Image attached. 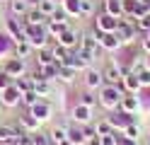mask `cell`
I'll return each mask as SVG.
<instances>
[{
    "label": "cell",
    "mask_w": 150,
    "mask_h": 145,
    "mask_svg": "<svg viewBox=\"0 0 150 145\" xmlns=\"http://www.w3.org/2000/svg\"><path fill=\"white\" fill-rule=\"evenodd\" d=\"M102 85H104L102 73L95 70V68H87V70H85V87H87V90H102Z\"/></svg>",
    "instance_id": "8fae6325"
},
{
    "label": "cell",
    "mask_w": 150,
    "mask_h": 145,
    "mask_svg": "<svg viewBox=\"0 0 150 145\" xmlns=\"http://www.w3.org/2000/svg\"><path fill=\"white\" fill-rule=\"evenodd\" d=\"M107 121L111 123V128H114V131H124L128 123H133V114H126V111H121V109H114V111L107 116Z\"/></svg>",
    "instance_id": "5b68a950"
},
{
    "label": "cell",
    "mask_w": 150,
    "mask_h": 145,
    "mask_svg": "<svg viewBox=\"0 0 150 145\" xmlns=\"http://www.w3.org/2000/svg\"><path fill=\"white\" fill-rule=\"evenodd\" d=\"M73 121H75V123H80V126L92 123V109L78 102V106H73Z\"/></svg>",
    "instance_id": "30bf717a"
},
{
    "label": "cell",
    "mask_w": 150,
    "mask_h": 145,
    "mask_svg": "<svg viewBox=\"0 0 150 145\" xmlns=\"http://www.w3.org/2000/svg\"><path fill=\"white\" fill-rule=\"evenodd\" d=\"M80 104H85V106H90V109H92V106L97 104V97L87 90V92H82V94H80Z\"/></svg>",
    "instance_id": "8d00e7d4"
},
{
    "label": "cell",
    "mask_w": 150,
    "mask_h": 145,
    "mask_svg": "<svg viewBox=\"0 0 150 145\" xmlns=\"http://www.w3.org/2000/svg\"><path fill=\"white\" fill-rule=\"evenodd\" d=\"M12 145H32V133H17Z\"/></svg>",
    "instance_id": "f35d334b"
},
{
    "label": "cell",
    "mask_w": 150,
    "mask_h": 145,
    "mask_svg": "<svg viewBox=\"0 0 150 145\" xmlns=\"http://www.w3.org/2000/svg\"><path fill=\"white\" fill-rule=\"evenodd\" d=\"M99 143L102 145H116V131L109 133V135H99Z\"/></svg>",
    "instance_id": "b9f144b4"
},
{
    "label": "cell",
    "mask_w": 150,
    "mask_h": 145,
    "mask_svg": "<svg viewBox=\"0 0 150 145\" xmlns=\"http://www.w3.org/2000/svg\"><path fill=\"white\" fill-rule=\"evenodd\" d=\"M32 145H51L49 133H32Z\"/></svg>",
    "instance_id": "e575fe53"
},
{
    "label": "cell",
    "mask_w": 150,
    "mask_h": 145,
    "mask_svg": "<svg viewBox=\"0 0 150 145\" xmlns=\"http://www.w3.org/2000/svg\"><path fill=\"white\" fill-rule=\"evenodd\" d=\"M99 46L104 48V51H119L121 41H119V36L114 32H111V34H99Z\"/></svg>",
    "instance_id": "5bb4252c"
},
{
    "label": "cell",
    "mask_w": 150,
    "mask_h": 145,
    "mask_svg": "<svg viewBox=\"0 0 150 145\" xmlns=\"http://www.w3.org/2000/svg\"><path fill=\"white\" fill-rule=\"evenodd\" d=\"M68 140L73 145H85V135H82V126H70L68 128Z\"/></svg>",
    "instance_id": "603a6c76"
},
{
    "label": "cell",
    "mask_w": 150,
    "mask_h": 145,
    "mask_svg": "<svg viewBox=\"0 0 150 145\" xmlns=\"http://www.w3.org/2000/svg\"><path fill=\"white\" fill-rule=\"evenodd\" d=\"M12 51H15V56L17 58H29L32 56V44L29 41H15V46H12Z\"/></svg>",
    "instance_id": "44dd1931"
},
{
    "label": "cell",
    "mask_w": 150,
    "mask_h": 145,
    "mask_svg": "<svg viewBox=\"0 0 150 145\" xmlns=\"http://www.w3.org/2000/svg\"><path fill=\"white\" fill-rule=\"evenodd\" d=\"M49 63H53V53H51V46H44V48H39L36 65H49Z\"/></svg>",
    "instance_id": "f1b7e54d"
},
{
    "label": "cell",
    "mask_w": 150,
    "mask_h": 145,
    "mask_svg": "<svg viewBox=\"0 0 150 145\" xmlns=\"http://www.w3.org/2000/svg\"><path fill=\"white\" fill-rule=\"evenodd\" d=\"M119 109L126 111V114H136V111L140 109V99H138L136 94H124V99H121Z\"/></svg>",
    "instance_id": "9a60e30c"
},
{
    "label": "cell",
    "mask_w": 150,
    "mask_h": 145,
    "mask_svg": "<svg viewBox=\"0 0 150 145\" xmlns=\"http://www.w3.org/2000/svg\"><path fill=\"white\" fill-rule=\"evenodd\" d=\"M121 90L126 94H136L140 90V82H138V75L136 73H124V80H121Z\"/></svg>",
    "instance_id": "7c38bea8"
},
{
    "label": "cell",
    "mask_w": 150,
    "mask_h": 145,
    "mask_svg": "<svg viewBox=\"0 0 150 145\" xmlns=\"http://www.w3.org/2000/svg\"><path fill=\"white\" fill-rule=\"evenodd\" d=\"M63 10L73 17H80V0H63Z\"/></svg>",
    "instance_id": "4dcf8cb0"
},
{
    "label": "cell",
    "mask_w": 150,
    "mask_h": 145,
    "mask_svg": "<svg viewBox=\"0 0 150 145\" xmlns=\"http://www.w3.org/2000/svg\"><path fill=\"white\" fill-rule=\"evenodd\" d=\"M3 73L7 75V77H12V80H15V77H22L24 75V61H22V58H10V61H7V63H3Z\"/></svg>",
    "instance_id": "8992f818"
},
{
    "label": "cell",
    "mask_w": 150,
    "mask_h": 145,
    "mask_svg": "<svg viewBox=\"0 0 150 145\" xmlns=\"http://www.w3.org/2000/svg\"><path fill=\"white\" fill-rule=\"evenodd\" d=\"M12 85H15V87H17V90H20L22 94H24V92H29L32 87H34V82H32V77H29V75H22V77H15V80H12Z\"/></svg>",
    "instance_id": "d4e9b609"
},
{
    "label": "cell",
    "mask_w": 150,
    "mask_h": 145,
    "mask_svg": "<svg viewBox=\"0 0 150 145\" xmlns=\"http://www.w3.org/2000/svg\"><path fill=\"white\" fill-rule=\"evenodd\" d=\"M140 51L150 56V32H145V34H143V39H140Z\"/></svg>",
    "instance_id": "60d3db41"
},
{
    "label": "cell",
    "mask_w": 150,
    "mask_h": 145,
    "mask_svg": "<svg viewBox=\"0 0 150 145\" xmlns=\"http://www.w3.org/2000/svg\"><path fill=\"white\" fill-rule=\"evenodd\" d=\"M121 133H124L128 140H136V143H138V138H140V126L133 121V123H128V126H126V128L121 131Z\"/></svg>",
    "instance_id": "f546056e"
},
{
    "label": "cell",
    "mask_w": 150,
    "mask_h": 145,
    "mask_svg": "<svg viewBox=\"0 0 150 145\" xmlns=\"http://www.w3.org/2000/svg\"><path fill=\"white\" fill-rule=\"evenodd\" d=\"M29 114L41 123V121H46V119H51V104L46 102V99H39L34 106H29Z\"/></svg>",
    "instance_id": "52a82bcc"
},
{
    "label": "cell",
    "mask_w": 150,
    "mask_h": 145,
    "mask_svg": "<svg viewBox=\"0 0 150 145\" xmlns=\"http://www.w3.org/2000/svg\"><path fill=\"white\" fill-rule=\"evenodd\" d=\"M95 128H97V135H109V133H114V128H111V123L107 119H102L95 123Z\"/></svg>",
    "instance_id": "1f68e13d"
},
{
    "label": "cell",
    "mask_w": 150,
    "mask_h": 145,
    "mask_svg": "<svg viewBox=\"0 0 150 145\" xmlns=\"http://www.w3.org/2000/svg\"><path fill=\"white\" fill-rule=\"evenodd\" d=\"M145 145H150V133H148V135H145Z\"/></svg>",
    "instance_id": "7dc6e473"
},
{
    "label": "cell",
    "mask_w": 150,
    "mask_h": 145,
    "mask_svg": "<svg viewBox=\"0 0 150 145\" xmlns=\"http://www.w3.org/2000/svg\"><path fill=\"white\" fill-rule=\"evenodd\" d=\"M27 3H29V7H36V5L41 3V0H27Z\"/></svg>",
    "instance_id": "f6af8a7d"
},
{
    "label": "cell",
    "mask_w": 150,
    "mask_h": 145,
    "mask_svg": "<svg viewBox=\"0 0 150 145\" xmlns=\"http://www.w3.org/2000/svg\"><path fill=\"white\" fill-rule=\"evenodd\" d=\"M65 29H68V24H65V22H56V19H49V22H46V34L53 36V39H58Z\"/></svg>",
    "instance_id": "e0dca14e"
},
{
    "label": "cell",
    "mask_w": 150,
    "mask_h": 145,
    "mask_svg": "<svg viewBox=\"0 0 150 145\" xmlns=\"http://www.w3.org/2000/svg\"><path fill=\"white\" fill-rule=\"evenodd\" d=\"M102 77H104V85H121V80H124V70L119 68L116 61H109L104 65V70H102Z\"/></svg>",
    "instance_id": "277c9868"
},
{
    "label": "cell",
    "mask_w": 150,
    "mask_h": 145,
    "mask_svg": "<svg viewBox=\"0 0 150 145\" xmlns=\"http://www.w3.org/2000/svg\"><path fill=\"white\" fill-rule=\"evenodd\" d=\"M104 12H109L111 17L121 19L124 17V0H104Z\"/></svg>",
    "instance_id": "2e32d148"
},
{
    "label": "cell",
    "mask_w": 150,
    "mask_h": 145,
    "mask_svg": "<svg viewBox=\"0 0 150 145\" xmlns=\"http://www.w3.org/2000/svg\"><path fill=\"white\" fill-rule=\"evenodd\" d=\"M24 19L29 24H46V22H49V17H44L39 7H29V12L24 15Z\"/></svg>",
    "instance_id": "d6986e66"
},
{
    "label": "cell",
    "mask_w": 150,
    "mask_h": 145,
    "mask_svg": "<svg viewBox=\"0 0 150 145\" xmlns=\"http://www.w3.org/2000/svg\"><path fill=\"white\" fill-rule=\"evenodd\" d=\"M58 145H73V143H70V140H68V138H65V140H61V143H58Z\"/></svg>",
    "instance_id": "bcb514c9"
},
{
    "label": "cell",
    "mask_w": 150,
    "mask_h": 145,
    "mask_svg": "<svg viewBox=\"0 0 150 145\" xmlns=\"http://www.w3.org/2000/svg\"><path fill=\"white\" fill-rule=\"evenodd\" d=\"M7 32H10L12 36V41H27L24 39V29H22V19L20 17H15V19H7Z\"/></svg>",
    "instance_id": "4fadbf2b"
},
{
    "label": "cell",
    "mask_w": 150,
    "mask_h": 145,
    "mask_svg": "<svg viewBox=\"0 0 150 145\" xmlns=\"http://www.w3.org/2000/svg\"><path fill=\"white\" fill-rule=\"evenodd\" d=\"M49 19H56V22H68V12H65L63 7H58V10H56V12H53Z\"/></svg>",
    "instance_id": "ab89813d"
},
{
    "label": "cell",
    "mask_w": 150,
    "mask_h": 145,
    "mask_svg": "<svg viewBox=\"0 0 150 145\" xmlns=\"http://www.w3.org/2000/svg\"><path fill=\"white\" fill-rule=\"evenodd\" d=\"M17 138L15 126H0V143H12Z\"/></svg>",
    "instance_id": "83f0119b"
},
{
    "label": "cell",
    "mask_w": 150,
    "mask_h": 145,
    "mask_svg": "<svg viewBox=\"0 0 150 145\" xmlns=\"http://www.w3.org/2000/svg\"><path fill=\"white\" fill-rule=\"evenodd\" d=\"M10 12L15 17H24L29 12V3H27V0H10Z\"/></svg>",
    "instance_id": "ffe728a7"
},
{
    "label": "cell",
    "mask_w": 150,
    "mask_h": 145,
    "mask_svg": "<svg viewBox=\"0 0 150 145\" xmlns=\"http://www.w3.org/2000/svg\"><path fill=\"white\" fill-rule=\"evenodd\" d=\"M49 138H51V143H53V145H58L61 140L68 138V126H56V128L49 133Z\"/></svg>",
    "instance_id": "cb8c5ba5"
},
{
    "label": "cell",
    "mask_w": 150,
    "mask_h": 145,
    "mask_svg": "<svg viewBox=\"0 0 150 145\" xmlns=\"http://www.w3.org/2000/svg\"><path fill=\"white\" fill-rule=\"evenodd\" d=\"M116 145H136V140H128L126 135H116Z\"/></svg>",
    "instance_id": "ee69618b"
},
{
    "label": "cell",
    "mask_w": 150,
    "mask_h": 145,
    "mask_svg": "<svg viewBox=\"0 0 150 145\" xmlns=\"http://www.w3.org/2000/svg\"><path fill=\"white\" fill-rule=\"evenodd\" d=\"M75 75H78V70L70 68V65H61V68H58V80L65 82V85H73V82H75Z\"/></svg>",
    "instance_id": "ac0fdd59"
},
{
    "label": "cell",
    "mask_w": 150,
    "mask_h": 145,
    "mask_svg": "<svg viewBox=\"0 0 150 145\" xmlns=\"http://www.w3.org/2000/svg\"><path fill=\"white\" fill-rule=\"evenodd\" d=\"M56 41H58L61 46H65L68 51H73L75 46H80V34L75 32V29H70V27H68V29H65V32H63L58 39H56Z\"/></svg>",
    "instance_id": "ba28073f"
},
{
    "label": "cell",
    "mask_w": 150,
    "mask_h": 145,
    "mask_svg": "<svg viewBox=\"0 0 150 145\" xmlns=\"http://www.w3.org/2000/svg\"><path fill=\"white\" fill-rule=\"evenodd\" d=\"M119 36V41L121 44H133L136 39H138V27H136V19L133 17H121L119 19V24H116V32Z\"/></svg>",
    "instance_id": "7a4b0ae2"
},
{
    "label": "cell",
    "mask_w": 150,
    "mask_h": 145,
    "mask_svg": "<svg viewBox=\"0 0 150 145\" xmlns=\"http://www.w3.org/2000/svg\"><path fill=\"white\" fill-rule=\"evenodd\" d=\"M56 3H58V0H56Z\"/></svg>",
    "instance_id": "681fc988"
},
{
    "label": "cell",
    "mask_w": 150,
    "mask_h": 145,
    "mask_svg": "<svg viewBox=\"0 0 150 145\" xmlns=\"http://www.w3.org/2000/svg\"><path fill=\"white\" fill-rule=\"evenodd\" d=\"M136 27H138V32H140V34L150 32V12H145L140 19H136Z\"/></svg>",
    "instance_id": "d6a6232c"
},
{
    "label": "cell",
    "mask_w": 150,
    "mask_h": 145,
    "mask_svg": "<svg viewBox=\"0 0 150 145\" xmlns=\"http://www.w3.org/2000/svg\"><path fill=\"white\" fill-rule=\"evenodd\" d=\"M32 90H34L36 94H39L41 99H46V97L51 94V82H49V80H36V82H34V87H32Z\"/></svg>",
    "instance_id": "484cf974"
},
{
    "label": "cell",
    "mask_w": 150,
    "mask_h": 145,
    "mask_svg": "<svg viewBox=\"0 0 150 145\" xmlns=\"http://www.w3.org/2000/svg\"><path fill=\"white\" fill-rule=\"evenodd\" d=\"M124 94L126 92L121 90V85H102L99 97H97V104L102 106V109H107V111H114V109H119Z\"/></svg>",
    "instance_id": "6da1fadb"
},
{
    "label": "cell",
    "mask_w": 150,
    "mask_h": 145,
    "mask_svg": "<svg viewBox=\"0 0 150 145\" xmlns=\"http://www.w3.org/2000/svg\"><path fill=\"white\" fill-rule=\"evenodd\" d=\"M116 24H119L116 17H111L109 12H102L95 19V32L97 34H111V32H116Z\"/></svg>",
    "instance_id": "3957f363"
},
{
    "label": "cell",
    "mask_w": 150,
    "mask_h": 145,
    "mask_svg": "<svg viewBox=\"0 0 150 145\" xmlns=\"http://www.w3.org/2000/svg\"><path fill=\"white\" fill-rule=\"evenodd\" d=\"M12 85V77H7L5 73H3V68H0V92L5 90V87H10Z\"/></svg>",
    "instance_id": "7bdbcfd3"
},
{
    "label": "cell",
    "mask_w": 150,
    "mask_h": 145,
    "mask_svg": "<svg viewBox=\"0 0 150 145\" xmlns=\"http://www.w3.org/2000/svg\"><path fill=\"white\" fill-rule=\"evenodd\" d=\"M0 109H3V97H0Z\"/></svg>",
    "instance_id": "c3c4849f"
},
{
    "label": "cell",
    "mask_w": 150,
    "mask_h": 145,
    "mask_svg": "<svg viewBox=\"0 0 150 145\" xmlns=\"http://www.w3.org/2000/svg\"><path fill=\"white\" fill-rule=\"evenodd\" d=\"M17 123H20V126H22V128H24L27 133H36V128H39V121H36L32 114H27V116H20V121H17Z\"/></svg>",
    "instance_id": "7402d4cb"
},
{
    "label": "cell",
    "mask_w": 150,
    "mask_h": 145,
    "mask_svg": "<svg viewBox=\"0 0 150 145\" xmlns=\"http://www.w3.org/2000/svg\"><path fill=\"white\" fill-rule=\"evenodd\" d=\"M95 12V0H80V17Z\"/></svg>",
    "instance_id": "d590c367"
},
{
    "label": "cell",
    "mask_w": 150,
    "mask_h": 145,
    "mask_svg": "<svg viewBox=\"0 0 150 145\" xmlns=\"http://www.w3.org/2000/svg\"><path fill=\"white\" fill-rule=\"evenodd\" d=\"M138 75V82H140V87H150V68H143L140 73H136Z\"/></svg>",
    "instance_id": "74e56055"
},
{
    "label": "cell",
    "mask_w": 150,
    "mask_h": 145,
    "mask_svg": "<svg viewBox=\"0 0 150 145\" xmlns=\"http://www.w3.org/2000/svg\"><path fill=\"white\" fill-rule=\"evenodd\" d=\"M39 99H41V97L36 94L34 90H29V92H24V94H22V104H24V106H34Z\"/></svg>",
    "instance_id": "836d02e7"
},
{
    "label": "cell",
    "mask_w": 150,
    "mask_h": 145,
    "mask_svg": "<svg viewBox=\"0 0 150 145\" xmlns=\"http://www.w3.org/2000/svg\"><path fill=\"white\" fill-rule=\"evenodd\" d=\"M0 97H3V106H17V104L22 102V92L17 90L15 85L5 87V90L0 92Z\"/></svg>",
    "instance_id": "9c48e42d"
},
{
    "label": "cell",
    "mask_w": 150,
    "mask_h": 145,
    "mask_svg": "<svg viewBox=\"0 0 150 145\" xmlns=\"http://www.w3.org/2000/svg\"><path fill=\"white\" fill-rule=\"evenodd\" d=\"M36 7L41 10V15H44V17H51L56 10H58V3H56V0H41Z\"/></svg>",
    "instance_id": "4316f807"
}]
</instances>
